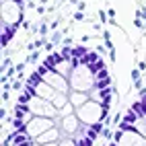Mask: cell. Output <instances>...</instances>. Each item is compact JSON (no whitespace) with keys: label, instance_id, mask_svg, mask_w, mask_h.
<instances>
[{"label":"cell","instance_id":"obj_3","mask_svg":"<svg viewBox=\"0 0 146 146\" xmlns=\"http://www.w3.org/2000/svg\"><path fill=\"white\" fill-rule=\"evenodd\" d=\"M97 60H99V54H97V52H86V56H84V58H80V64L91 66V64H95Z\"/></svg>","mask_w":146,"mask_h":146},{"label":"cell","instance_id":"obj_8","mask_svg":"<svg viewBox=\"0 0 146 146\" xmlns=\"http://www.w3.org/2000/svg\"><path fill=\"white\" fill-rule=\"evenodd\" d=\"M60 54H62V56L66 58V60H74V58H72V47H68V45L64 47V50H62Z\"/></svg>","mask_w":146,"mask_h":146},{"label":"cell","instance_id":"obj_4","mask_svg":"<svg viewBox=\"0 0 146 146\" xmlns=\"http://www.w3.org/2000/svg\"><path fill=\"white\" fill-rule=\"evenodd\" d=\"M105 68H107V64L101 60V58H99V60H97L95 64H91L89 66V70H91V74H97V72H101V70H105Z\"/></svg>","mask_w":146,"mask_h":146},{"label":"cell","instance_id":"obj_7","mask_svg":"<svg viewBox=\"0 0 146 146\" xmlns=\"http://www.w3.org/2000/svg\"><path fill=\"white\" fill-rule=\"evenodd\" d=\"M76 142H78L76 146H93V142H95V140H91L89 136H82V138H78Z\"/></svg>","mask_w":146,"mask_h":146},{"label":"cell","instance_id":"obj_5","mask_svg":"<svg viewBox=\"0 0 146 146\" xmlns=\"http://www.w3.org/2000/svg\"><path fill=\"white\" fill-rule=\"evenodd\" d=\"M86 56V50L82 45H76V47H72V58L74 60H80V58H84Z\"/></svg>","mask_w":146,"mask_h":146},{"label":"cell","instance_id":"obj_11","mask_svg":"<svg viewBox=\"0 0 146 146\" xmlns=\"http://www.w3.org/2000/svg\"><path fill=\"white\" fill-rule=\"evenodd\" d=\"M109 146H119V142H115V140H113V142H111Z\"/></svg>","mask_w":146,"mask_h":146},{"label":"cell","instance_id":"obj_1","mask_svg":"<svg viewBox=\"0 0 146 146\" xmlns=\"http://www.w3.org/2000/svg\"><path fill=\"white\" fill-rule=\"evenodd\" d=\"M130 109H132V111H134L136 115H138L140 119H146V103H144L142 99H140V101H134Z\"/></svg>","mask_w":146,"mask_h":146},{"label":"cell","instance_id":"obj_10","mask_svg":"<svg viewBox=\"0 0 146 146\" xmlns=\"http://www.w3.org/2000/svg\"><path fill=\"white\" fill-rule=\"evenodd\" d=\"M132 78H134V82H138V80H140V72L134 70V72H132Z\"/></svg>","mask_w":146,"mask_h":146},{"label":"cell","instance_id":"obj_2","mask_svg":"<svg viewBox=\"0 0 146 146\" xmlns=\"http://www.w3.org/2000/svg\"><path fill=\"white\" fill-rule=\"evenodd\" d=\"M109 86H111V76H103V78H97V80H95V89H97V91L109 89Z\"/></svg>","mask_w":146,"mask_h":146},{"label":"cell","instance_id":"obj_9","mask_svg":"<svg viewBox=\"0 0 146 146\" xmlns=\"http://www.w3.org/2000/svg\"><path fill=\"white\" fill-rule=\"evenodd\" d=\"M89 128H91V130H95L97 134H99V132H103V121H95V123H91V125H89Z\"/></svg>","mask_w":146,"mask_h":146},{"label":"cell","instance_id":"obj_6","mask_svg":"<svg viewBox=\"0 0 146 146\" xmlns=\"http://www.w3.org/2000/svg\"><path fill=\"white\" fill-rule=\"evenodd\" d=\"M121 121H128V123H138V121H140V117H138V115H136V113L130 109L128 113H125V117H123Z\"/></svg>","mask_w":146,"mask_h":146}]
</instances>
